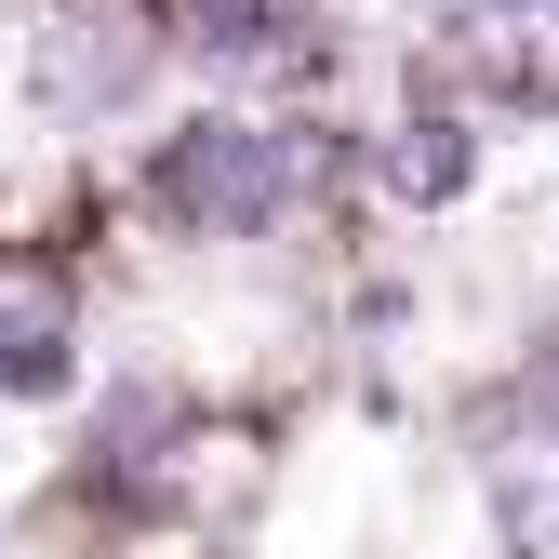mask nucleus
<instances>
[{
	"mask_svg": "<svg viewBox=\"0 0 559 559\" xmlns=\"http://www.w3.org/2000/svg\"><path fill=\"white\" fill-rule=\"evenodd\" d=\"M147 187H160L174 227H200V240H253V227H294V214H307L320 133H307V120H240V107H214V120H187L174 147H160Z\"/></svg>",
	"mask_w": 559,
	"mask_h": 559,
	"instance_id": "obj_1",
	"label": "nucleus"
},
{
	"mask_svg": "<svg viewBox=\"0 0 559 559\" xmlns=\"http://www.w3.org/2000/svg\"><path fill=\"white\" fill-rule=\"evenodd\" d=\"M440 53L493 107H559V0H440Z\"/></svg>",
	"mask_w": 559,
	"mask_h": 559,
	"instance_id": "obj_2",
	"label": "nucleus"
},
{
	"mask_svg": "<svg viewBox=\"0 0 559 559\" xmlns=\"http://www.w3.org/2000/svg\"><path fill=\"white\" fill-rule=\"evenodd\" d=\"M479 479H493V520L520 559H559V413L546 427H507L493 453H479Z\"/></svg>",
	"mask_w": 559,
	"mask_h": 559,
	"instance_id": "obj_3",
	"label": "nucleus"
},
{
	"mask_svg": "<svg viewBox=\"0 0 559 559\" xmlns=\"http://www.w3.org/2000/svg\"><path fill=\"white\" fill-rule=\"evenodd\" d=\"M0 386H14V400H53L67 386V294H53L40 266L0 280Z\"/></svg>",
	"mask_w": 559,
	"mask_h": 559,
	"instance_id": "obj_4",
	"label": "nucleus"
},
{
	"mask_svg": "<svg viewBox=\"0 0 559 559\" xmlns=\"http://www.w3.org/2000/svg\"><path fill=\"white\" fill-rule=\"evenodd\" d=\"M466 174H479V147H466V120H400L386 133V200H400V214H453V200H466Z\"/></svg>",
	"mask_w": 559,
	"mask_h": 559,
	"instance_id": "obj_5",
	"label": "nucleus"
},
{
	"mask_svg": "<svg viewBox=\"0 0 559 559\" xmlns=\"http://www.w3.org/2000/svg\"><path fill=\"white\" fill-rule=\"evenodd\" d=\"M160 27L187 53H280V40L307 27V0H160Z\"/></svg>",
	"mask_w": 559,
	"mask_h": 559,
	"instance_id": "obj_6",
	"label": "nucleus"
},
{
	"mask_svg": "<svg viewBox=\"0 0 559 559\" xmlns=\"http://www.w3.org/2000/svg\"><path fill=\"white\" fill-rule=\"evenodd\" d=\"M546 386H559V320H546Z\"/></svg>",
	"mask_w": 559,
	"mask_h": 559,
	"instance_id": "obj_7",
	"label": "nucleus"
}]
</instances>
